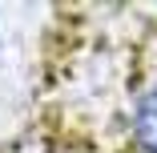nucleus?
I'll use <instances>...</instances> for the list:
<instances>
[{
	"instance_id": "f257e3e1",
	"label": "nucleus",
	"mask_w": 157,
	"mask_h": 153,
	"mask_svg": "<svg viewBox=\"0 0 157 153\" xmlns=\"http://www.w3.org/2000/svg\"><path fill=\"white\" fill-rule=\"evenodd\" d=\"M129 133H133L137 153H157V85L137 97L129 113Z\"/></svg>"
}]
</instances>
